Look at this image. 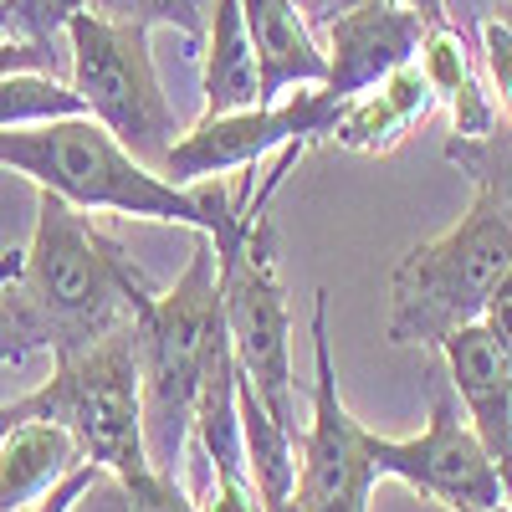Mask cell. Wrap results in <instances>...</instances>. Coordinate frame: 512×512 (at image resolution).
Returning <instances> with one entry per match:
<instances>
[{
    "mask_svg": "<svg viewBox=\"0 0 512 512\" xmlns=\"http://www.w3.org/2000/svg\"><path fill=\"white\" fill-rule=\"evenodd\" d=\"M82 466L77 441L52 420H26L0 436V512H31L67 472Z\"/></svg>",
    "mask_w": 512,
    "mask_h": 512,
    "instance_id": "2e32d148",
    "label": "cell"
},
{
    "mask_svg": "<svg viewBox=\"0 0 512 512\" xmlns=\"http://www.w3.org/2000/svg\"><path fill=\"white\" fill-rule=\"evenodd\" d=\"M349 6V0H344ZM405 6L425 21V26H446V0H405Z\"/></svg>",
    "mask_w": 512,
    "mask_h": 512,
    "instance_id": "cb8c5ba5",
    "label": "cell"
},
{
    "mask_svg": "<svg viewBox=\"0 0 512 512\" xmlns=\"http://www.w3.org/2000/svg\"><path fill=\"white\" fill-rule=\"evenodd\" d=\"M436 108V93L425 72L410 62L395 77H384L379 88L359 93L354 103H344V113L333 118V144H344L354 154H390L415 123H425V113Z\"/></svg>",
    "mask_w": 512,
    "mask_h": 512,
    "instance_id": "5bb4252c",
    "label": "cell"
},
{
    "mask_svg": "<svg viewBox=\"0 0 512 512\" xmlns=\"http://www.w3.org/2000/svg\"><path fill=\"white\" fill-rule=\"evenodd\" d=\"M344 113L328 88H303L267 108H241V113H216L200 118L195 128L175 139L164 154L159 175L169 185H195V180H221L231 169H256L267 154L287 144H318L333 134V118Z\"/></svg>",
    "mask_w": 512,
    "mask_h": 512,
    "instance_id": "ba28073f",
    "label": "cell"
},
{
    "mask_svg": "<svg viewBox=\"0 0 512 512\" xmlns=\"http://www.w3.org/2000/svg\"><path fill=\"white\" fill-rule=\"evenodd\" d=\"M0 180H6V169H0Z\"/></svg>",
    "mask_w": 512,
    "mask_h": 512,
    "instance_id": "83f0119b",
    "label": "cell"
},
{
    "mask_svg": "<svg viewBox=\"0 0 512 512\" xmlns=\"http://www.w3.org/2000/svg\"><path fill=\"white\" fill-rule=\"evenodd\" d=\"M16 72L62 77V52H57V31H41L16 0H0V77H16Z\"/></svg>",
    "mask_w": 512,
    "mask_h": 512,
    "instance_id": "d6986e66",
    "label": "cell"
},
{
    "mask_svg": "<svg viewBox=\"0 0 512 512\" xmlns=\"http://www.w3.org/2000/svg\"><path fill=\"white\" fill-rule=\"evenodd\" d=\"M226 333L221 313V277H216V246L195 236L185 277L154 292L149 308L134 318V349H139V395H144V446L154 472L180 477L190 451L195 400L205 384V364L216 338Z\"/></svg>",
    "mask_w": 512,
    "mask_h": 512,
    "instance_id": "3957f363",
    "label": "cell"
},
{
    "mask_svg": "<svg viewBox=\"0 0 512 512\" xmlns=\"http://www.w3.org/2000/svg\"><path fill=\"white\" fill-rule=\"evenodd\" d=\"M502 169H512V159H507V154H502ZM477 190H492V195H497V200L512 210V175H507V180H482Z\"/></svg>",
    "mask_w": 512,
    "mask_h": 512,
    "instance_id": "d4e9b609",
    "label": "cell"
},
{
    "mask_svg": "<svg viewBox=\"0 0 512 512\" xmlns=\"http://www.w3.org/2000/svg\"><path fill=\"white\" fill-rule=\"evenodd\" d=\"M297 11H303L313 26H328L338 11H344V0H297Z\"/></svg>",
    "mask_w": 512,
    "mask_h": 512,
    "instance_id": "603a6c76",
    "label": "cell"
},
{
    "mask_svg": "<svg viewBox=\"0 0 512 512\" xmlns=\"http://www.w3.org/2000/svg\"><path fill=\"white\" fill-rule=\"evenodd\" d=\"M21 297L57 359L128 328L149 308L154 282L113 236L88 221V210L36 195V226L21 256Z\"/></svg>",
    "mask_w": 512,
    "mask_h": 512,
    "instance_id": "7a4b0ae2",
    "label": "cell"
},
{
    "mask_svg": "<svg viewBox=\"0 0 512 512\" xmlns=\"http://www.w3.org/2000/svg\"><path fill=\"white\" fill-rule=\"evenodd\" d=\"M487 333H492V344L512 359V272L502 277V287L487 297V308H482V318H477Z\"/></svg>",
    "mask_w": 512,
    "mask_h": 512,
    "instance_id": "7402d4cb",
    "label": "cell"
},
{
    "mask_svg": "<svg viewBox=\"0 0 512 512\" xmlns=\"http://www.w3.org/2000/svg\"><path fill=\"white\" fill-rule=\"evenodd\" d=\"M200 11H210V0H200Z\"/></svg>",
    "mask_w": 512,
    "mask_h": 512,
    "instance_id": "4316f807",
    "label": "cell"
},
{
    "mask_svg": "<svg viewBox=\"0 0 512 512\" xmlns=\"http://www.w3.org/2000/svg\"><path fill=\"white\" fill-rule=\"evenodd\" d=\"M62 41H67V82L82 113L98 118L128 154L159 175L164 154L175 149L185 128L175 103L164 98V82L149 52V26L88 6L67 16Z\"/></svg>",
    "mask_w": 512,
    "mask_h": 512,
    "instance_id": "8992f818",
    "label": "cell"
},
{
    "mask_svg": "<svg viewBox=\"0 0 512 512\" xmlns=\"http://www.w3.org/2000/svg\"><path fill=\"white\" fill-rule=\"evenodd\" d=\"M482 57H487V72L497 82V103L512 123V26L502 21H482Z\"/></svg>",
    "mask_w": 512,
    "mask_h": 512,
    "instance_id": "ffe728a7",
    "label": "cell"
},
{
    "mask_svg": "<svg viewBox=\"0 0 512 512\" xmlns=\"http://www.w3.org/2000/svg\"><path fill=\"white\" fill-rule=\"evenodd\" d=\"M98 482H103V472H98L93 461H82L77 472H67V477H62V482H57V487H52L47 497H41V502H36L31 512H77V502L88 497V492H93Z\"/></svg>",
    "mask_w": 512,
    "mask_h": 512,
    "instance_id": "44dd1931",
    "label": "cell"
},
{
    "mask_svg": "<svg viewBox=\"0 0 512 512\" xmlns=\"http://www.w3.org/2000/svg\"><path fill=\"white\" fill-rule=\"evenodd\" d=\"M364 431L338 395V369H333V338H328V292H313V420L297 451H303V472H297V507L313 512L328 502L374 497V466L364 451Z\"/></svg>",
    "mask_w": 512,
    "mask_h": 512,
    "instance_id": "30bf717a",
    "label": "cell"
},
{
    "mask_svg": "<svg viewBox=\"0 0 512 512\" xmlns=\"http://www.w3.org/2000/svg\"><path fill=\"white\" fill-rule=\"evenodd\" d=\"M241 21L262 72V108L328 82V52L297 0H241Z\"/></svg>",
    "mask_w": 512,
    "mask_h": 512,
    "instance_id": "4fadbf2b",
    "label": "cell"
},
{
    "mask_svg": "<svg viewBox=\"0 0 512 512\" xmlns=\"http://www.w3.org/2000/svg\"><path fill=\"white\" fill-rule=\"evenodd\" d=\"M313 512H369V497H349V502H328V507H313Z\"/></svg>",
    "mask_w": 512,
    "mask_h": 512,
    "instance_id": "484cf974",
    "label": "cell"
},
{
    "mask_svg": "<svg viewBox=\"0 0 512 512\" xmlns=\"http://www.w3.org/2000/svg\"><path fill=\"white\" fill-rule=\"evenodd\" d=\"M446 369H451V390L466 405V420L482 436L497 477H502V497L512 502V359L492 344V333L482 323L456 328L446 344Z\"/></svg>",
    "mask_w": 512,
    "mask_h": 512,
    "instance_id": "7c38bea8",
    "label": "cell"
},
{
    "mask_svg": "<svg viewBox=\"0 0 512 512\" xmlns=\"http://www.w3.org/2000/svg\"><path fill=\"white\" fill-rule=\"evenodd\" d=\"M425 26L405 0H349L344 11L328 21V82L323 88L338 103H354L359 93L379 88L420 57Z\"/></svg>",
    "mask_w": 512,
    "mask_h": 512,
    "instance_id": "8fae6325",
    "label": "cell"
},
{
    "mask_svg": "<svg viewBox=\"0 0 512 512\" xmlns=\"http://www.w3.org/2000/svg\"><path fill=\"white\" fill-rule=\"evenodd\" d=\"M82 103L72 93V82L57 72H16L0 77V128H31L52 118H77Z\"/></svg>",
    "mask_w": 512,
    "mask_h": 512,
    "instance_id": "ac0fdd59",
    "label": "cell"
},
{
    "mask_svg": "<svg viewBox=\"0 0 512 512\" xmlns=\"http://www.w3.org/2000/svg\"><path fill=\"white\" fill-rule=\"evenodd\" d=\"M272 195H251L246 205V236L231 256H216L221 277V313H226V338L241 384H251L287 431H297V395H292V318H287V292L277 277V241L267 221Z\"/></svg>",
    "mask_w": 512,
    "mask_h": 512,
    "instance_id": "52a82bcc",
    "label": "cell"
},
{
    "mask_svg": "<svg viewBox=\"0 0 512 512\" xmlns=\"http://www.w3.org/2000/svg\"><path fill=\"white\" fill-rule=\"evenodd\" d=\"M512 272V210L477 190L472 210L441 236L420 241L390 272V344L441 349L466 323H477L487 297Z\"/></svg>",
    "mask_w": 512,
    "mask_h": 512,
    "instance_id": "277c9868",
    "label": "cell"
},
{
    "mask_svg": "<svg viewBox=\"0 0 512 512\" xmlns=\"http://www.w3.org/2000/svg\"><path fill=\"white\" fill-rule=\"evenodd\" d=\"M200 93H205L200 118L262 108V72H256V52H251V36L241 21V0H210V11H205Z\"/></svg>",
    "mask_w": 512,
    "mask_h": 512,
    "instance_id": "9a60e30c",
    "label": "cell"
},
{
    "mask_svg": "<svg viewBox=\"0 0 512 512\" xmlns=\"http://www.w3.org/2000/svg\"><path fill=\"white\" fill-rule=\"evenodd\" d=\"M364 451L379 477H395L425 497L446 502L451 512H507L502 497V477L482 446V436L472 431L451 395L436 400L431 420H425L420 436H374L364 431Z\"/></svg>",
    "mask_w": 512,
    "mask_h": 512,
    "instance_id": "9c48e42d",
    "label": "cell"
},
{
    "mask_svg": "<svg viewBox=\"0 0 512 512\" xmlns=\"http://www.w3.org/2000/svg\"><path fill=\"white\" fill-rule=\"evenodd\" d=\"M26 420L62 425L77 441L82 461H93L113 482L149 472L134 323L98 338L88 349H77V354H57V369L41 390L0 405V436L26 425Z\"/></svg>",
    "mask_w": 512,
    "mask_h": 512,
    "instance_id": "5b68a950",
    "label": "cell"
},
{
    "mask_svg": "<svg viewBox=\"0 0 512 512\" xmlns=\"http://www.w3.org/2000/svg\"><path fill=\"white\" fill-rule=\"evenodd\" d=\"M0 169L31 180L41 195H57L77 210H113L128 221H164L210 236L216 256H231L246 236V200L231 195L221 180L169 185L139 164L108 128L88 113L52 118L31 128H0Z\"/></svg>",
    "mask_w": 512,
    "mask_h": 512,
    "instance_id": "6da1fadb",
    "label": "cell"
},
{
    "mask_svg": "<svg viewBox=\"0 0 512 512\" xmlns=\"http://www.w3.org/2000/svg\"><path fill=\"white\" fill-rule=\"evenodd\" d=\"M415 67L425 72L431 93L451 103V118H456L461 139H487L492 134L497 113H492V98L482 93L477 67H472V57H466V41H461L456 26H431V31H425Z\"/></svg>",
    "mask_w": 512,
    "mask_h": 512,
    "instance_id": "e0dca14e",
    "label": "cell"
}]
</instances>
